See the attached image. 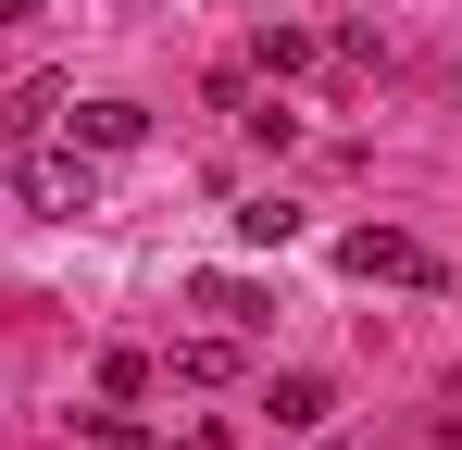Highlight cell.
<instances>
[{"mask_svg": "<svg viewBox=\"0 0 462 450\" xmlns=\"http://www.w3.org/2000/svg\"><path fill=\"white\" fill-rule=\"evenodd\" d=\"M237 238H250V250H288L300 213H288V201H237Z\"/></svg>", "mask_w": 462, "mask_h": 450, "instance_id": "ba28073f", "label": "cell"}, {"mask_svg": "<svg viewBox=\"0 0 462 450\" xmlns=\"http://www.w3.org/2000/svg\"><path fill=\"white\" fill-rule=\"evenodd\" d=\"M13 188H25V213H51V225H76L88 201H100V163H88V150L63 138V150H25V163H13Z\"/></svg>", "mask_w": 462, "mask_h": 450, "instance_id": "6da1fadb", "label": "cell"}, {"mask_svg": "<svg viewBox=\"0 0 462 450\" xmlns=\"http://www.w3.org/2000/svg\"><path fill=\"white\" fill-rule=\"evenodd\" d=\"M237 375V338H188V351H175V388H226Z\"/></svg>", "mask_w": 462, "mask_h": 450, "instance_id": "52a82bcc", "label": "cell"}, {"mask_svg": "<svg viewBox=\"0 0 462 450\" xmlns=\"http://www.w3.org/2000/svg\"><path fill=\"white\" fill-rule=\"evenodd\" d=\"M51 113H63V88H13V100H0V150H25Z\"/></svg>", "mask_w": 462, "mask_h": 450, "instance_id": "8992f818", "label": "cell"}, {"mask_svg": "<svg viewBox=\"0 0 462 450\" xmlns=\"http://www.w3.org/2000/svg\"><path fill=\"white\" fill-rule=\"evenodd\" d=\"M263 413H275V426H325V413H337V388H325V375H275V388H263Z\"/></svg>", "mask_w": 462, "mask_h": 450, "instance_id": "5b68a950", "label": "cell"}, {"mask_svg": "<svg viewBox=\"0 0 462 450\" xmlns=\"http://www.w3.org/2000/svg\"><path fill=\"white\" fill-rule=\"evenodd\" d=\"M337 263H350L363 288H438V250H425V238H400V225H350V238H337Z\"/></svg>", "mask_w": 462, "mask_h": 450, "instance_id": "7a4b0ae2", "label": "cell"}, {"mask_svg": "<svg viewBox=\"0 0 462 450\" xmlns=\"http://www.w3.org/2000/svg\"><path fill=\"white\" fill-rule=\"evenodd\" d=\"M188 300H200L226 338H250V325H263V288H237V276H188Z\"/></svg>", "mask_w": 462, "mask_h": 450, "instance_id": "277c9868", "label": "cell"}, {"mask_svg": "<svg viewBox=\"0 0 462 450\" xmlns=\"http://www.w3.org/2000/svg\"><path fill=\"white\" fill-rule=\"evenodd\" d=\"M63 126H76L88 163H113V150H138V138H151V113H138V100H76Z\"/></svg>", "mask_w": 462, "mask_h": 450, "instance_id": "3957f363", "label": "cell"}]
</instances>
